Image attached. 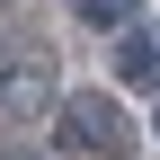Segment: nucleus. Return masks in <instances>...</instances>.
I'll return each instance as SVG.
<instances>
[{"instance_id":"nucleus-1","label":"nucleus","mask_w":160,"mask_h":160,"mask_svg":"<svg viewBox=\"0 0 160 160\" xmlns=\"http://www.w3.org/2000/svg\"><path fill=\"white\" fill-rule=\"evenodd\" d=\"M62 98H71V89H62V62H53L45 36H0V133L53 116Z\"/></svg>"},{"instance_id":"nucleus-2","label":"nucleus","mask_w":160,"mask_h":160,"mask_svg":"<svg viewBox=\"0 0 160 160\" xmlns=\"http://www.w3.org/2000/svg\"><path fill=\"white\" fill-rule=\"evenodd\" d=\"M53 125H62V151H80V160H142V133H133L125 98H107V89H71L53 107Z\"/></svg>"},{"instance_id":"nucleus-3","label":"nucleus","mask_w":160,"mask_h":160,"mask_svg":"<svg viewBox=\"0 0 160 160\" xmlns=\"http://www.w3.org/2000/svg\"><path fill=\"white\" fill-rule=\"evenodd\" d=\"M116 89H151L160 98V18H142V27L116 36Z\"/></svg>"},{"instance_id":"nucleus-4","label":"nucleus","mask_w":160,"mask_h":160,"mask_svg":"<svg viewBox=\"0 0 160 160\" xmlns=\"http://www.w3.org/2000/svg\"><path fill=\"white\" fill-rule=\"evenodd\" d=\"M71 9V27H89V36H125V27H142V0H62Z\"/></svg>"},{"instance_id":"nucleus-5","label":"nucleus","mask_w":160,"mask_h":160,"mask_svg":"<svg viewBox=\"0 0 160 160\" xmlns=\"http://www.w3.org/2000/svg\"><path fill=\"white\" fill-rule=\"evenodd\" d=\"M0 160H53V151H36V142H0Z\"/></svg>"},{"instance_id":"nucleus-6","label":"nucleus","mask_w":160,"mask_h":160,"mask_svg":"<svg viewBox=\"0 0 160 160\" xmlns=\"http://www.w3.org/2000/svg\"><path fill=\"white\" fill-rule=\"evenodd\" d=\"M151 133H160V107H151Z\"/></svg>"}]
</instances>
